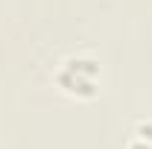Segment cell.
I'll return each instance as SVG.
<instances>
[{
    "mask_svg": "<svg viewBox=\"0 0 152 149\" xmlns=\"http://www.w3.org/2000/svg\"><path fill=\"white\" fill-rule=\"evenodd\" d=\"M132 134L134 137H143V140H152V120H137Z\"/></svg>",
    "mask_w": 152,
    "mask_h": 149,
    "instance_id": "cell-2",
    "label": "cell"
},
{
    "mask_svg": "<svg viewBox=\"0 0 152 149\" xmlns=\"http://www.w3.org/2000/svg\"><path fill=\"white\" fill-rule=\"evenodd\" d=\"M53 82L73 99H94L102 91V64L91 53H70L58 61Z\"/></svg>",
    "mask_w": 152,
    "mask_h": 149,
    "instance_id": "cell-1",
    "label": "cell"
},
{
    "mask_svg": "<svg viewBox=\"0 0 152 149\" xmlns=\"http://www.w3.org/2000/svg\"><path fill=\"white\" fill-rule=\"evenodd\" d=\"M126 149H152V140H143V137H134L132 134V140H129Z\"/></svg>",
    "mask_w": 152,
    "mask_h": 149,
    "instance_id": "cell-3",
    "label": "cell"
}]
</instances>
